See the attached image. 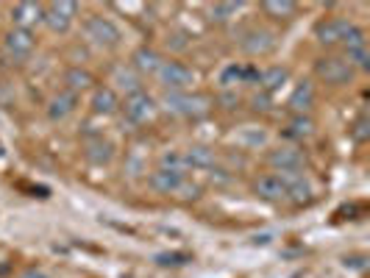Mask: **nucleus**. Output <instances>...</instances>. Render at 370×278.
<instances>
[{"label":"nucleus","mask_w":370,"mask_h":278,"mask_svg":"<svg viewBox=\"0 0 370 278\" xmlns=\"http://www.w3.org/2000/svg\"><path fill=\"white\" fill-rule=\"evenodd\" d=\"M159 81L164 84V92H184L187 86L195 84V72L181 65V62H161L159 67Z\"/></svg>","instance_id":"nucleus-3"},{"label":"nucleus","mask_w":370,"mask_h":278,"mask_svg":"<svg viewBox=\"0 0 370 278\" xmlns=\"http://www.w3.org/2000/svg\"><path fill=\"white\" fill-rule=\"evenodd\" d=\"M253 190H256V195H259L262 201H270V204L287 201V190H284V184H282L279 176H262V178L253 184Z\"/></svg>","instance_id":"nucleus-14"},{"label":"nucleus","mask_w":370,"mask_h":278,"mask_svg":"<svg viewBox=\"0 0 370 278\" xmlns=\"http://www.w3.org/2000/svg\"><path fill=\"white\" fill-rule=\"evenodd\" d=\"M34 34L31 31H22V28H14V31H8L6 34V39H3V48H6V53L14 59V62H25L31 53H34Z\"/></svg>","instance_id":"nucleus-7"},{"label":"nucleus","mask_w":370,"mask_h":278,"mask_svg":"<svg viewBox=\"0 0 370 278\" xmlns=\"http://www.w3.org/2000/svg\"><path fill=\"white\" fill-rule=\"evenodd\" d=\"M45 17V6L42 3H17L11 8V20H14V28H22V31H31V25L42 22Z\"/></svg>","instance_id":"nucleus-9"},{"label":"nucleus","mask_w":370,"mask_h":278,"mask_svg":"<svg viewBox=\"0 0 370 278\" xmlns=\"http://www.w3.org/2000/svg\"><path fill=\"white\" fill-rule=\"evenodd\" d=\"M315 72H317L320 81L334 84V86H337V84H348L351 75H354L351 65H348L345 59H340V56H323V59H317V62H315Z\"/></svg>","instance_id":"nucleus-4"},{"label":"nucleus","mask_w":370,"mask_h":278,"mask_svg":"<svg viewBox=\"0 0 370 278\" xmlns=\"http://www.w3.org/2000/svg\"><path fill=\"white\" fill-rule=\"evenodd\" d=\"M161 67V56L153 51V48H140L137 53H134V70L137 72H159Z\"/></svg>","instance_id":"nucleus-20"},{"label":"nucleus","mask_w":370,"mask_h":278,"mask_svg":"<svg viewBox=\"0 0 370 278\" xmlns=\"http://www.w3.org/2000/svg\"><path fill=\"white\" fill-rule=\"evenodd\" d=\"M296 3H290V0H265L262 3V11L267 14V17H273V20H290L293 14H296Z\"/></svg>","instance_id":"nucleus-23"},{"label":"nucleus","mask_w":370,"mask_h":278,"mask_svg":"<svg viewBox=\"0 0 370 278\" xmlns=\"http://www.w3.org/2000/svg\"><path fill=\"white\" fill-rule=\"evenodd\" d=\"M190 262H192L190 253H159L156 256V265H161V267H184Z\"/></svg>","instance_id":"nucleus-29"},{"label":"nucleus","mask_w":370,"mask_h":278,"mask_svg":"<svg viewBox=\"0 0 370 278\" xmlns=\"http://www.w3.org/2000/svg\"><path fill=\"white\" fill-rule=\"evenodd\" d=\"M161 170H170V173H184L187 164H184V156L178 150H167L161 153Z\"/></svg>","instance_id":"nucleus-28"},{"label":"nucleus","mask_w":370,"mask_h":278,"mask_svg":"<svg viewBox=\"0 0 370 278\" xmlns=\"http://www.w3.org/2000/svg\"><path fill=\"white\" fill-rule=\"evenodd\" d=\"M84 34L89 37V42H95L100 48H114L123 39L117 22H112L109 17H100V14H89L84 20Z\"/></svg>","instance_id":"nucleus-2"},{"label":"nucleus","mask_w":370,"mask_h":278,"mask_svg":"<svg viewBox=\"0 0 370 278\" xmlns=\"http://www.w3.org/2000/svg\"><path fill=\"white\" fill-rule=\"evenodd\" d=\"M123 112H126L128 123L143 126V123L153 120V114H156V103H153V98H150L148 92H134V95H128V98H126Z\"/></svg>","instance_id":"nucleus-5"},{"label":"nucleus","mask_w":370,"mask_h":278,"mask_svg":"<svg viewBox=\"0 0 370 278\" xmlns=\"http://www.w3.org/2000/svg\"><path fill=\"white\" fill-rule=\"evenodd\" d=\"M287 78H290V72L284 67H270L265 70L262 75H259V84H262V92H276V89H282L284 84H287Z\"/></svg>","instance_id":"nucleus-21"},{"label":"nucleus","mask_w":370,"mask_h":278,"mask_svg":"<svg viewBox=\"0 0 370 278\" xmlns=\"http://www.w3.org/2000/svg\"><path fill=\"white\" fill-rule=\"evenodd\" d=\"M354 22L351 20H343V17H334V20H323L317 28H315V37L323 42V45H334V42H343V37L348 34Z\"/></svg>","instance_id":"nucleus-12"},{"label":"nucleus","mask_w":370,"mask_h":278,"mask_svg":"<svg viewBox=\"0 0 370 278\" xmlns=\"http://www.w3.org/2000/svg\"><path fill=\"white\" fill-rule=\"evenodd\" d=\"M75 106H78V95L73 92H59L53 100H51V106H48V117L51 120H65V117H70L75 112Z\"/></svg>","instance_id":"nucleus-16"},{"label":"nucleus","mask_w":370,"mask_h":278,"mask_svg":"<svg viewBox=\"0 0 370 278\" xmlns=\"http://www.w3.org/2000/svg\"><path fill=\"white\" fill-rule=\"evenodd\" d=\"M184 184H187L184 173H170V170H161V167L156 173H150V187L159 195H178Z\"/></svg>","instance_id":"nucleus-11"},{"label":"nucleus","mask_w":370,"mask_h":278,"mask_svg":"<svg viewBox=\"0 0 370 278\" xmlns=\"http://www.w3.org/2000/svg\"><path fill=\"white\" fill-rule=\"evenodd\" d=\"M84 156H86L92 164H109L112 156H114V147H112V142H106L103 137H95L86 142Z\"/></svg>","instance_id":"nucleus-19"},{"label":"nucleus","mask_w":370,"mask_h":278,"mask_svg":"<svg viewBox=\"0 0 370 278\" xmlns=\"http://www.w3.org/2000/svg\"><path fill=\"white\" fill-rule=\"evenodd\" d=\"M345 267H357V270H362V267H365V259H345Z\"/></svg>","instance_id":"nucleus-36"},{"label":"nucleus","mask_w":370,"mask_h":278,"mask_svg":"<svg viewBox=\"0 0 370 278\" xmlns=\"http://www.w3.org/2000/svg\"><path fill=\"white\" fill-rule=\"evenodd\" d=\"M279 178L284 184V190H287V201H293L296 206H303V204L312 201V187L303 178V173H296V170L293 173H279Z\"/></svg>","instance_id":"nucleus-8"},{"label":"nucleus","mask_w":370,"mask_h":278,"mask_svg":"<svg viewBox=\"0 0 370 278\" xmlns=\"http://www.w3.org/2000/svg\"><path fill=\"white\" fill-rule=\"evenodd\" d=\"M237 81H242V67L231 65V67L223 70V75H220V84H223V86H231V84H237Z\"/></svg>","instance_id":"nucleus-31"},{"label":"nucleus","mask_w":370,"mask_h":278,"mask_svg":"<svg viewBox=\"0 0 370 278\" xmlns=\"http://www.w3.org/2000/svg\"><path fill=\"white\" fill-rule=\"evenodd\" d=\"M220 103L225 109H234V106L239 103V98H237V95H220Z\"/></svg>","instance_id":"nucleus-34"},{"label":"nucleus","mask_w":370,"mask_h":278,"mask_svg":"<svg viewBox=\"0 0 370 278\" xmlns=\"http://www.w3.org/2000/svg\"><path fill=\"white\" fill-rule=\"evenodd\" d=\"M114 84H117L123 92H128V95H134V92H143V81H140V75H137L134 70L117 67V70H114Z\"/></svg>","instance_id":"nucleus-24"},{"label":"nucleus","mask_w":370,"mask_h":278,"mask_svg":"<svg viewBox=\"0 0 370 278\" xmlns=\"http://www.w3.org/2000/svg\"><path fill=\"white\" fill-rule=\"evenodd\" d=\"M267 161H270L279 173H293V170L298 173V170L303 167V156H300V150H296V147H279V150H270Z\"/></svg>","instance_id":"nucleus-15"},{"label":"nucleus","mask_w":370,"mask_h":278,"mask_svg":"<svg viewBox=\"0 0 370 278\" xmlns=\"http://www.w3.org/2000/svg\"><path fill=\"white\" fill-rule=\"evenodd\" d=\"M161 106H164L167 114L201 120V117H206L212 112V98H206V95H187V92H164L161 95Z\"/></svg>","instance_id":"nucleus-1"},{"label":"nucleus","mask_w":370,"mask_h":278,"mask_svg":"<svg viewBox=\"0 0 370 278\" xmlns=\"http://www.w3.org/2000/svg\"><path fill=\"white\" fill-rule=\"evenodd\" d=\"M312 131H315V123L306 117V114H296L293 120H290V128H287V137H296V139H306L312 137Z\"/></svg>","instance_id":"nucleus-25"},{"label":"nucleus","mask_w":370,"mask_h":278,"mask_svg":"<svg viewBox=\"0 0 370 278\" xmlns=\"http://www.w3.org/2000/svg\"><path fill=\"white\" fill-rule=\"evenodd\" d=\"M351 137L357 139V142H365V139H368V117H359V120L354 123V131H351Z\"/></svg>","instance_id":"nucleus-32"},{"label":"nucleus","mask_w":370,"mask_h":278,"mask_svg":"<svg viewBox=\"0 0 370 278\" xmlns=\"http://www.w3.org/2000/svg\"><path fill=\"white\" fill-rule=\"evenodd\" d=\"M273 45H276V37L270 31H265V28H253V31H248L239 39V48L245 53H251V56H262V53L273 51Z\"/></svg>","instance_id":"nucleus-10"},{"label":"nucleus","mask_w":370,"mask_h":278,"mask_svg":"<svg viewBox=\"0 0 370 278\" xmlns=\"http://www.w3.org/2000/svg\"><path fill=\"white\" fill-rule=\"evenodd\" d=\"M117 106H120V98L112 86H98L95 89V95H92V112L95 114H112V112H117Z\"/></svg>","instance_id":"nucleus-17"},{"label":"nucleus","mask_w":370,"mask_h":278,"mask_svg":"<svg viewBox=\"0 0 370 278\" xmlns=\"http://www.w3.org/2000/svg\"><path fill=\"white\" fill-rule=\"evenodd\" d=\"M65 84H67V92L78 95V92H84V89L92 86V72L81 67H70L65 72Z\"/></svg>","instance_id":"nucleus-22"},{"label":"nucleus","mask_w":370,"mask_h":278,"mask_svg":"<svg viewBox=\"0 0 370 278\" xmlns=\"http://www.w3.org/2000/svg\"><path fill=\"white\" fill-rule=\"evenodd\" d=\"M251 103H253L256 112H267V109H270V95H267V92H259V95H253Z\"/></svg>","instance_id":"nucleus-33"},{"label":"nucleus","mask_w":370,"mask_h":278,"mask_svg":"<svg viewBox=\"0 0 370 278\" xmlns=\"http://www.w3.org/2000/svg\"><path fill=\"white\" fill-rule=\"evenodd\" d=\"M343 45H345L348 51H354V48H368V37H365V31H362L359 25H351L348 34L343 37Z\"/></svg>","instance_id":"nucleus-27"},{"label":"nucleus","mask_w":370,"mask_h":278,"mask_svg":"<svg viewBox=\"0 0 370 278\" xmlns=\"http://www.w3.org/2000/svg\"><path fill=\"white\" fill-rule=\"evenodd\" d=\"M345 62L351 65V70H354V67L368 70V67H370L368 48H354V51H348V56H345Z\"/></svg>","instance_id":"nucleus-30"},{"label":"nucleus","mask_w":370,"mask_h":278,"mask_svg":"<svg viewBox=\"0 0 370 278\" xmlns=\"http://www.w3.org/2000/svg\"><path fill=\"white\" fill-rule=\"evenodd\" d=\"M20 278H48V276H45L42 270H37V267H31V270H25V273H22V276H20Z\"/></svg>","instance_id":"nucleus-35"},{"label":"nucleus","mask_w":370,"mask_h":278,"mask_svg":"<svg viewBox=\"0 0 370 278\" xmlns=\"http://www.w3.org/2000/svg\"><path fill=\"white\" fill-rule=\"evenodd\" d=\"M181 156H184L187 170H190V167H192V170H212V167H215V161H218L215 150H212V147H206V145H192V147H187Z\"/></svg>","instance_id":"nucleus-13"},{"label":"nucleus","mask_w":370,"mask_h":278,"mask_svg":"<svg viewBox=\"0 0 370 278\" xmlns=\"http://www.w3.org/2000/svg\"><path fill=\"white\" fill-rule=\"evenodd\" d=\"M75 11H78V6H75V3H70V0L51 3V6H45V17H42V22H45L51 31H56V34H65V31L70 28V22H73Z\"/></svg>","instance_id":"nucleus-6"},{"label":"nucleus","mask_w":370,"mask_h":278,"mask_svg":"<svg viewBox=\"0 0 370 278\" xmlns=\"http://www.w3.org/2000/svg\"><path fill=\"white\" fill-rule=\"evenodd\" d=\"M312 103H315V86L309 84V81H300L296 86V92L290 95V109L296 112V114H306L309 109H312Z\"/></svg>","instance_id":"nucleus-18"},{"label":"nucleus","mask_w":370,"mask_h":278,"mask_svg":"<svg viewBox=\"0 0 370 278\" xmlns=\"http://www.w3.org/2000/svg\"><path fill=\"white\" fill-rule=\"evenodd\" d=\"M239 8H242V3H215V6L209 8V14H212L215 22H228L231 17H237Z\"/></svg>","instance_id":"nucleus-26"}]
</instances>
